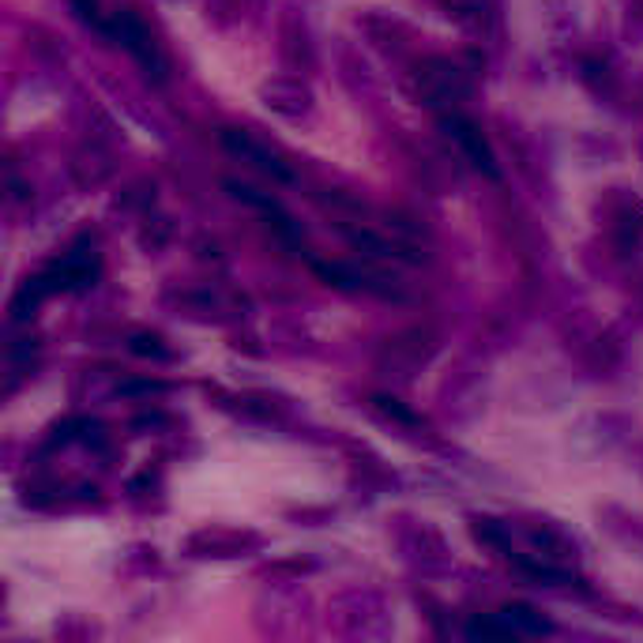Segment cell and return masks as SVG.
<instances>
[{
	"label": "cell",
	"instance_id": "1",
	"mask_svg": "<svg viewBox=\"0 0 643 643\" xmlns=\"http://www.w3.org/2000/svg\"><path fill=\"white\" fill-rule=\"evenodd\" d=\"M98 271H102V264H98L95 252H87V249L64 252L61 260H53L42 275H34L31 283L19 290L12 313H16V320H19L23 309H27V301H31V309H34L38 301L49 298V294H57V290H87V286H95Z\"/></svg>",
	"mask_w": 643,
	"mask_h": 643
},
{
	"label": "cell",
	"instance_id": "2",
	"mask_svg": "<svg viewBox=\"0 0 643 643\" xmlns=\"http://www.w3.org/2000/svg\"><path fill=\"white\" fill-rule=\"evenodd\" d=\"M102 31L113 34V38H117V42H121L128 53H136V61H140L143 68H151L158 79L166 76V57L158 53L151 31H147V27H143V23L132 16V12H121V16H113L110 23H102Z\"/></svg>",
	"mask_w": 643,
	"mask_h": 643
},
{
	"label": "cell",
	"instance_id": "3",
	"mask_svg": "<svg viewBox=\"0 0 643 643\" xmlns=\"http://www.w3.org/2000/svg\"><path fill=\"white\" fill-rule=\"evenodd\" d=\"M219 140L234 158L249 162L252 170L267 173V177H275V181H294V173H290V166H286L283 158L275 155V151H267L264 143H256L252 136H245V132H237V128H222Z\"/></svg>",
	"mask_w": 643,
	"mask_h": 643
},
{
	"label": "cell",
	"instance_id": "4",
	"mask_svg": "<svg viewBox=\"0 0 643 643\" xmlns=\"http://www.w3.org/2000/svg\"><path fill=\"white\" fill-rule=\"evenodd\" d=\"M444 132L452 136L459 147H463V155L471 158L474 170H482L486 177H497V158H493V151H489L486 136H482V128L474 125L471 117H463V113H444Z\"/></svg>",
	"mask_w": 643,
	"mask_h": 643
},
{
	"label": "cell",
	"instance_id": "5",
	"mask_svg": "<svg viewBox=\"0 0 643 643\" xmlns=\"http://www.w3.org/2000/svg\"><path fill=\"white\" fill-rule=\"evenodd\" d=\"M316 275L320 279H328L331 286H343V290H373V294H392V286H384V279L380 275H373V271H365V267L358 264H343V260H313Z\"/></svg>",
	"mask_w": 643,
	"mask_h": 643
},
{
	"label": "cell",
	"instance_id": "6",
	"mask_svg": "<svg viewBox=\"0 0 643 643\" xmlns=\"http://www.w3.org/2000/svg\"><path fill=\"white\" fill-rule=\"evenodd\" d=\"M418 87H422V95L433 98V102H455L459 95H467V79L448 61L425 64L422 76H418Z\"/></svg>",
	"mask_w": 643,
	"mask_h": 643
},
{
	"label": "cell",
	"instance_id": "7",
	"mask_svg": "<svg viewBox=\"0 0 643 643\" xmlns=\"http://www.w3.org/2000/svg\"><path fill=\"white\" fill-rule=\"evenodd\" d=\"M226 189L234 192L241 204H249V207H256V211H264L267 222H271V226H275V230H279L286 241H298V226H294V219L286 215L283 204H279L275 196H267V192L252 189V185H241V181H226Z\"/></svg>",
	"mask_w": 643,
	"mask_h": 643
},
{
	"label": "cell",
	"instance_id": "8",
	"mask_svg": "<svg viewBox=\"0 0 643 643\" xmlns=\"http://www.w3.org/2000/svg\"><path fill=\"white\" fill-rule=\"evenodd\" d=\"M504 617L516 625V632H534V636H542V632H553V625H549L546 617L538 610H531V606H523V602H512V606H504Z\"/></svg>",
	"mask_w": 643,
	"mask_h": 643
},
{
	"label": "cell",
	"instance_id": "9",
	"mask_svg": "<svg viewBox=\"0 0 643 643\" xmlns=\"http://www.w3.org/2000/svg\"><path fill=\"white\" fill-rule=\"evenodd\" d=\"M467 632H471V636H501V640H508V636H516V625H512L504 613H497V617H474L471 625H467Z\"/></svg>",
	"mask_w": 643,
	"mask_h": 643
},
{
	"label": "cell",
	"instance_id": "10",
	"mask_svg": "<svg viewBox=\"0 0 643 643\" xmlns=\"http://www.w3.org/2000/svg\"><path fill=\"white\" fill-rule=\"evenodd\" d=\"M132 350H136V354H151V358H170V350L162 346L158 335H136V339H132Z\"/></svg>",
	"mask_w": 643,
	"mask_h": 643
},
{
	"label": "cell",
	"instance_id": "11",
	"mask_svg": "<svg viewBox=\"0 0 643 643\" xmlns=\"http://www.w3.org/2000/svg\"><path fill=\"white\" fill-rule=\"evenodd\" d=\"M377 407L388 414V418H395V422H407V425H418V418L410 414V410L399 407V399H388V395H377Z\"/></svg>",
	"mask_w": 643,
	"mask_h": 643
},
{
	"label": "cell",
	"instance_id": "12",
	"mask_svg": "<svg viewBox=\"0 0 643 643\" xmlns=\"http://www.w3.org/2000/svg\"><path fill=\"white\" fill-rule=\"evenodd\" d=\"M76 8H79V16H83V19H95V23H102V19H98L95 0H76Z\"/></svg>",
	"mask_w": 643,
	"mask_h": 643
}]
</instances>
